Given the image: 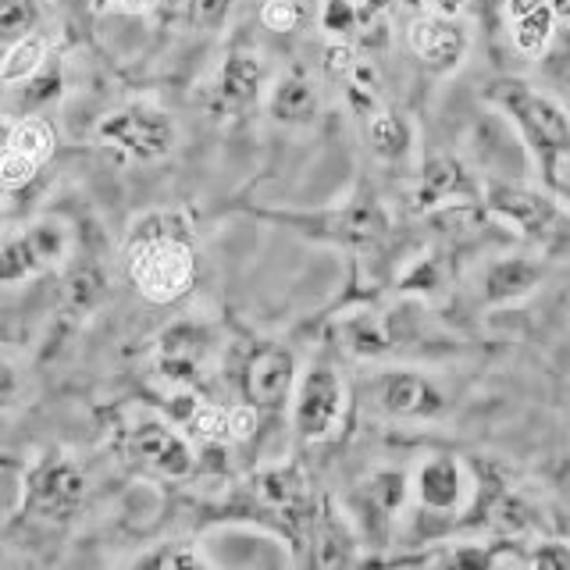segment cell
Wrapping results in <instances>:
<instances>
[{
    "label": "cell",
    "instance_id": "cell-1",
    "mask_svg": "<svg viewBox=\"0 0 570 570\" xmlns=\"http://www.w3.org/2000/svg\"><path fill=\"white\" fill-rule=\"evenodd\" d=\"M121 257L132 289L157 307L183 299L200 275L196 232L186 210H150L136 218Z\"/></svg>",
    "mask_w": 570,
    "mask_h": 570
},
{
    "label": "cell",
    "instance_id": "cell-2",
    "mask_svg": "<svg viewBox=\"0 0 570 570\" xmlns=\"http://www.w3.org/2000/svg\"><path fill=\"white\" fill-rule=\"evenodd\" d=\"M485 97L517 129L524 150L531 154V160L539 165L542 178L552 189L560 168L570 160V111L560 100H552L542 89L513 76L489 82Z\"/></svg>",
    "mask_w": 570,
    "mask_h": 570
},
{
    "label": "cell",
    "instance_id": "cell-3",
    "mask_svg": "<svg viewBox=\"0 0 570 570\" xmlns=\"http://www.w3.org/2000/svg\"><path fill=\"white\" fill-rule=\"evenodd\" d=\"M243 214L267 225L289 228L296 236L311 239L317 246H335V249H353L364 254L374 249L389 236V214L382 200L371 189L353 193L350 200L332 204V207H314V210H293V207H254L243 204Z\"/></svg>",
    "mask_w": 570,
    "mask_h": 570
},
{
    "label": "cell",
    "instance_id": "cell-4",
    "mask_svg": "<svg viewBox=\"0 0 570 570\" xmlns=\"http://www.w3.org/2000/svg\"><path fill=\"white\" fill-rule=\"evenodd\" d=\"M86 471L65 450H47L22 474V507L18 517L36 524H71L86 507Z\"/></svg>",
    "mask_w": 570,
    "mask_h": 570
},
{
    "label": "cell",
    "instance_id": "cell-5",
    "mask_svg": "<svg viewBox=\"0 0 570 570\" xmlns=\"http://www.w3.org/2000/svg\"><path fill=\"white\" fill-rule=\"evenodd\" d=\"M481 204L503 225L521 232L528 243L549 249V254H570V210L552 196L517 186L510 178H489Z\"/></svg>",
    "mask_w": 570,
    "mask_h": 570
},
{
    "label": "cell",
    "instance_id": "cell-6",
    "mask_svg": "<svg viewBox=\"0 0 570 570\" xmlns=\"http://www.w3.org/2000/svg\"><path fill=\"white\" fill-rule=\"evenodd\" d=\"M97 139L132 165H154L178 147V121L154 100H129L97 121Z\"/></svg>",
    "mask_w": 570,
    "mask_h": 570
},
{
    "label": "cell",
    "instance_id": "cell-7",
    "mask_svg": "<svg viewBox=\"0 0 570 570\" xmlns=\"http://www.w3.org/2000/svg\"><path fill=\"white\" fill-rule=\"evenodd\" d=\"M118 450L139 471L168 481H183L196 471L193 439L183 432V424L157 414H136L132 421H125L118 432Z\"/></svg>",
    "mask_w": 570,
    "mask_h": 570
},
{
    "label": "cell",
    "instance_id": "cell-8",
    "mask_svg": "<svg viewBox=\"0 0 570 570\" xmlns=\"http://www.w3.org/2000/svg\"><path fill=\"white\" fill-rule=\"evenodd\" d=\"M346 406H350V389L343 382V374H338V367L314 361L296 382L293 403H289L293 432L303 442H328L338 428H343Z\"/></svg>",
    "mask_w": 570,
    "mask_h": 570
},
{
    "label": "cell",
    "instance_id": "cell-9",
    "mask_svg": "<svg viewBox=\"0 0 570 570\" xmlns=\"http://www.w3.org/2000/svg\"><path fill=\"white\" fill-rule=\"evenodd\" d=\"M239 400L264 414H282L296 392V356L282 343H249L236 361Z\"/></svg>",
    "mask_w": 570,
    "mask_h": 570
},
{
    "label": "cell",
    "instance_id": "cell-10",
    "mask_svg": "<svg viewBox=\"0 0 570 570\" xmlns=\"http://www.w3.org/2000/svg\"><path fill=\"white\" fill-rule=\"evenodd\" d=\"M267 86V68L257 50L249 47H232L225 50L222 65L214 68L210 82L204 86V111L214 121H236L246 118L264 97Z\"/></svg>",
    "mask_w": 570,
    "mask_h": 570
},
{
    "label": "cell",
    "instance_id": "cell-11",
    "mask_svg": "<svg viewBox=\"0 0 570 570\" xmlns=\"http://www.w3.org/2000/svg\"><path fill=\"white\" fill-rule=\"evenodd\" d=\"M71 249V232L53 222V218H40L26 225L14 236L0 239V285H18L29 282L36 275L58 267Z\"/></svg>",
    "mask_w": 570,
    "mask_h": 570
},
{
    "label": "cell",
    "instance_id": "cell-12",
    "mask_svg": "<svg viewBox=\"0 0 570 570\" xmlns=\"http://www.w3.org/2000/svg\"><path fill=\"white\" fill-rule=\"evenodd\" d=\"M218 353V335L204 321H175L157 338V371L160 379L178 385V389H193L204 379V371L210 364V356Z\"/></svg>",
    "mask_w": 570,
    "mask_h": 570
},
{
    "label": "cell",
    "instance_id": "cell-13",
    "mask_svg": "<svg viewBox=\"0 0 570 570\" xmlns=\"http://www.w3.org/2000/svg\"><path fill=\"white\" fill-rule=\"evenodd\" d=\"M58 150V132L43 115H22L11 121L4 147H0V189H26Z\"/></svg>",
    "mask_w": 570,
    "mask_h": 570
},
{
    "label": "cell",
    "instance_id": "cell-14",
    "mask_svg": "<svg viewBox=\"0 0 570 570\" xmlns=\"http://www.w3.org/2000/svg\"><path fill=\"white\" fill-rule=\"evenodd\" d=\"M410 499V478L400 468H379L356 485V521L371 542H385Z\"/></svg>",
    "mask_w": 570,
    "mask_h": 570
},
{
    "label": "cell",
    "instance_id": "cell-15",
    "mask_svg": "<svg viewBox=\"0 0 570 570\" xmlns=\"http://www.w3.org/2000/svg\"><path fill=\"white\" fill-rule=\"evenodd\" d=\"M374 403L396 421H432L445 410L442 389L421 371H385L374 389Z\"/></svg>",
    "mask_w": 570,
    "mask_h": 570
},
{
    "label": "cell",
    "instance_id": "cell-16",
    "mask_svg": "<svg viewBox=\"0 0 570 570\" xmlns=\"http://www.w3.org/2000/svg\"><path fill=\"white\" fill-rule=\"evenodd\" d=\"M468 485H471V474L463 471V463L456 456H428L414 478L421 517H439V521L460 517L463 499H468V492H474Z\"/></svg>",
    "mask_w": 570,
    "mask_h": 570
},
{
    "label": "cell",
    "instance_id": "cell-17",
    "mask_svg": "<svg viewBox=\"0 0 570 570\" xmlns=\"http://www.w3.org/2000/svg\"><path fill=\"white\" fill-rule=\"evenodd\" d=\"M410 50L428 71H456L463 53H468V29L456 22V14H435L424 11L410 26Z\"/></svg>",
    "mask_w": 570,
    "mask_h": 570
},
{
    "label": "cell",
    "instance_id": "cell-18",
    "mask_svg": "<svg viewBox=\"0 0 570 570\" xmlns=\"http://www.w3.org/2000/svg\"><path fill=\"white\" fill-rule=\"evenodd\" d=\"M267 111L285 129H303V125H314L321 115V89L311 79L307 68H289L282 71L272 86V97H267Z\"/></svg>",
    "mask_w": 570,
    "mask_h": 570
},
{
    "label": "cell",
    "instance_id": "cell-19",
    "mask_svg": "<svg viewBox=\"0 0 570 570\" xmlns=\"http://www.w3.org/2000/svg\"><path fill=\"white\" fill-rule=\"evenodd\" d=\"M450 200H478V183L468 175V168L460 165L456 157H428L421 178H417V189H414V207L417 210H432L442 207Z\"/></svg>",
    "mask_w": 570,
    "mask_h": 570
},
{
    "label": "cell",
    "instance_id": "cell-20",
    "mask_svg": "<svg viewBox=\"0 0 570 570\" xmlns=\"http://www.w3.org/2000/svg\"><path fill=\"white\" fill-rule=\"evenodd\" d=\"M507 18L517 50L528 53V58H542L560 22L549 0H507Z\"/></svg>",
    "mask_w": 570,
    "mask_h": 570
},
{
    "label": "cell",
    "instance_id": "cell-21",
    "mask_svg": "<svg viewBox=\"0 0 570 570\" xmlns=\"http://www.w3.org/2000/svg\"><path fill=\"white\" fill-rule=\"evenodd\" d=\"M542 264L531 261V257H503L495 261L489 272H485V282H481V289H485V299L492 307H507V303H517L531 296L539 289L542 282Z\"/></svg>",
    "mask_w": 570,
    "mask_h": 570
},
{
    "label": "cell",
    "instance_id": "cell-22",
    "mask_svg": "<svg viewBox=\"0 0 570 570\" xmlns=\"http://www.w3.org/2000/svg\"><path fill=\"white\" fill-rule=\"evenodd\" d=\"M332 335L343 343L346 353L361 356V361H382V356L396 350L389 338V328H385V314H374V311H356V314L343 317L332 328Z\"/></svg>",
    "mask_w": 570,
    "mask_h": 570
},
{
    "label": "cell",
    "instance_id": "cell-23",
    "mask_svg": "<svg viewBox=\"0 0 570 570\" xmlns=\"http://www.w3.org/2000/svg\"><path fill=\"white\" fill-rule=\"evenodd\" d=\"M129 567H142V570H207V567H218V563H214L207 546H200V542L168 539V542H157L150 549H142L139 557L129 560Z\"/></svg>",
    "mask_w": 570,
    "mask_h": 570
},
{
    "label": "cell",
    "instance_id": "cell-24",
    "mask_svg": "<svg viewBox=\"0 0 570 570\" xmlns=\"http://www.w3.org/2000/svg\"><path fill=\"white\" fill-rule=\"evenodd\" d=\"M61 89H65V65H61L58 53H50L36 76H29L26 82H18V89H14V118L40 115L47 104H53L61 97Z\"/></svg>",
    "mask_w": 570,
    "mask_h": 570
},
{
    "label": "cell",
    "instance_id": "cell-25",
    "mask_svg": "<svg viewBox=\"0 0 570 570\" xmlns=\"http://www.w3.org/2000/svg\"><path fill=\"white\" fill-rule=\"evenodd\" d=\"M367 139L374 154L382 160H400L410 154V142H414V129L400 111H389V107H379V111L367 115Z\"/></svg>",
    "mask_w": 570,
    "mask_h": 570
},
{
    "label": "cell",
    "instance_id": "cell-26",
    "mask_svg": "<svg viewBox=\"0 0 570 570\" xmlns=\"http://www.w3.org/2000/svg\"><path fill=\"white\" fill-rule=\"evenodd\" d=\"M47 58H50V47H47V40L40 32L18 36V40L8 43L4 53H0V82H4V86L26 82L29 76H36V71L43 68Z\"/></svg>",
    "mask_w": 570,
    "mask_h": 570
},
{
    "label": "cell",
    "instance_id": "cell-27",
    "mask_svg": "<svg viewBox=\"0 0 570 570\" xmlns=\"http://www.w3.org/2000/svg\"><path fill=\"white\" fill-rule=\"evenodd\" d=\"M193 0H94V11L100 14H150L160 22L186 26Z\"/></svg>",
    "mask_w": 570,
    "mask_h": 570
},
{
    "label": "cell",
    "instance_id": "cell-28",
    "mask_svg": "<svg viewBox=\"0 0 570 570\" xmlns=\"http://www.w3.org/2000/svg\"><path fill=\"white\" fill-rule=\"evenodd\" d=\"M314 0H261V26L267 32H296L311 22Z\"/></svg>",
    "mask_w": 570,
    "mask_h": 570
},
{
    "label": "cell",
    "instance_id": "cell-29",
    "mask_svg": "<svg viewBox=\"0 0 570 570\" xmlns=\"http://www.w3.org/2000/svg\"><path fill=\"white\" fill-rule=\"evenodd\" d=\"M321 26L332 40H353L361 32V18H356L353 0H325L321 4Z\"/></svg>",
    "mask_w": 570,
    "mask_h": 570
},
{
    "label": "cell",
    "instance_id": "cell-30",
    "mask_svg": "<svg viewBox=\"0 0 570 570\" xmlns=\"http://www.w3.org/2000/svg\"><path fill=\"white\" fill-rule=\"evenodd\" d=\"M32 0H0V43H14L18 36L32 32Z\"/></svg>",
    "mask_w": 570,
    "mask_h": 570
},
{
    "label": "cell",
    "instance_id": "cell-31",
    "mask_svg": "<svg viewBox=\"0 0 570 570\" xmlns=\"http://www.w3.org/2000/svg\"><path fill=\"white\" fill-rule=\"evenodd\" d=\"M232 14V0H193L186 26L196 32H218Z\"/></svg>",
    "mask_w": 570,
    "mask_h": 570
},
{
    "label": "cell",
    "instance_id": "cell-32",
    "mask_svg": "<svg viewBox=\"0 0 570 570\" xmlns=\"http://www.w3.org/2000/svg\"><path fill=\"white\" fill-rule=\"evenodd\" d=\"M528 567L539 570H570V546L567 542H539L528 552Z\"/></svg>",
    "mask_w": 570,
    "mask_h": 570
},
{
    "label": "cell",
    "instance_id": "cell-33",
    "mask_svg": "<svg viewBox=\"0 0 570 570\" xmlns=\"http://www.w3.org/2000/svg\"><path fill=\"white\" fill-rule=\"evenodd\" d=\"M18 392H22V374H18V367L8 361V356H0V414L14 406Z\"/></svg>",
    "mask_w": 570,
    "mask_h": 570
},
{
    "label": "cell",
    "instance_id": "cell-34",
    "mask_svg": "<svg viewBox=\"0 0 570 570\" xmlns=\"http://www.w3.org/2000/svg\"><path fill=\"white\" fill-rule=\"evenodd\" d=\"M421 8L435 11V14H456L463 8V0H417Z\"/></svg>",
    "mask_w": 570,
    "mask_h": 570
},
{
    "label": "cell",
    "instance_id": "cell-35",
    "mask_svg": "<svg viewBox=\"0 0 570 570\" xmlns=\"http://www.w3.org/2000/svg\"><path fill=\"white\" fill-rule=\"evenodd\" d=\"M552 193L557 196H563V200L570 204V160L560 168V175H557V183H552Z\"/></svg>",
    "mask_w": 570,
    "mask_h": 570
},
{
    "label": "cell",
    "instance_id": "cell-36",
    "mask_svg": "<svg viewBox=\"0 0 570 570\" xmlns=\"http://www.w3.org/2000/svg\"><path fill=\"white\" fill-rule=\"evenodd\" d=\"M552 11H557V18H563V22H570V0H549Z\"/></svg>",
    "mask_w": 570,
    "mask_h": 570
}]
</instances>
